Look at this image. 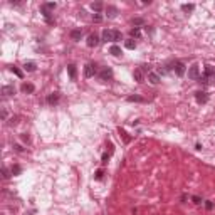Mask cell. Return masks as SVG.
<instances>
[{
	"mask_svg": "<svg viewBox=\"0 0 215 215\" xmlns=\"http://www.w3.org/2000/svg\"><path fill=\"white\" fill-rule=\"evenodd\" d=\"M121 39V32H118V30H109V29H104L103 30V40L104 42H116V40Z\"/></svg>",
	"mask_w": 215,
	"mask_h": 215,
	"instance_id": "cell-1",
	"label": "cell"
},
{
	"mask_svg": "<svg viewBox=\"0 0 215 215\" xmlns=\"http://www.w3.org/2000/svg\"><path fill=\"white\" fill-rule=\"evenodd\" d=\"M188 77H190V79H198V77H200L198 64H192V66H190V69H188Z\"/></svg>",
	"mask_w": 215,
	"mask_h": 215,
	"instance_id": "cell-2",
	"label": "cell"
},
{
	"mask_svg": "<svg viewBox=\"0 0 215 215\" xmlns=\"http://www.w3.org/2000/svg\"><path fill=\"white\" fill-rule=\"evenodd\" d=\"M96 64H94V62H89V64H87L86 67H84V76H86V77H93L94 74L98 72V69H96Z\"/></svg>",
	"mask_w": 215,
	"mask_h": 215,
	"instance_id": "cell-3",
	"label": "cell"
},
{
	"mask_svg": "<svg viewBox=\"0 0 215 215\" xmlns=\"http://www.w3.org/2000/svg\"><path fill=\"white\" fill-rule=\"evenodd\" d=\"M195 99H197V103H200V104H205L208 101V94L205 91H197L195 93Z\"/></svg>",
	"mask_w": 215,
	"mask_h": 215,
	"instance_id": "cell-4",
	"label": "cell"
},
{
	"mask_svg": "<svg viewBox=\"0 0 215 215\" xmlns=\"http://www.w3.org/2000/svg\"><path fill=\"white\" fill-rule=\"evenodd\" d=\"M111 77H113V71H111L109 67H104V69L99 72V79L101 81H109Z\"/></svg>",
	"mask_w": 215,
	"mask_h": 215,
	"instance_id": "cell-5",
	"label": "cell"
},
{
	"mask_svg": "<svg viewBox=\"0 0 215 215\" xmlns=\"http://www.w3.org/2000/svg\"><path fill=\"white\" fill-rule=\"evenodd\" d=\"M98 44H99V37H98L96 34H89V35H87V46L96 47Z\"/></svg>",
	"mask_w": 215,
	"mask_h": 215,
	"instance_id": "cell-6",
	"label": "cell"
},
{
	"mask_svg": "<svg viewBox=\"0 0 215 215\" xmlns=\"http://www.w3.org/2000/svg\"><path fill=\"white\" fill-rule=\"evenodd\" d=\"M173 69H175V74H176V76H183V74H185V64H183V62H175Z\"/></svg>",
	"mask_w": 215,
	"mask_h": 215,
	"instance_id": "cell-7",
	"label": "cell"
},
{
	"mask_svg": "<svg viewBox=\"0 0 215 215\" xmlns=\"http://www.w3.org/2000/svg\"><path fill=\"white\" fill-rule=\"evenodd\" d=\"M133 77L136 82H143V79H145V74H143V69H134L133 72Z\"/></svg>",
	"mask_w": 215,
	"mask_h": 215,
	"instance_id": "cell-8",
	"label": "cell"
},
{
	"mask_svg": "<svg viewBox=\"0 0 215 215\" xmlns=\"http://www.w3.org/2000/svg\"><path fill=\"white\" fill-rule=\"evenodd\" d=\"M116 13H118V8H116V7H113V5H108L106 7V15L109 17V19H114V17H116Z\"/></svg>",
	"mask_w": 215,
	"mask_h": 215,
	"instance_id": "cell-9",
	"label": "cell"
},
{
	"mask_svg": "<svg viewBox=\"0 0 215 215\" xmlns=\"http://www.w3.org/2000/svg\"><path fill=\"white\" fill-rule=\"evenodd\" d=\"M148 81H150L151 84H158V82H160V74H156V72H148Z\"/></svg>",
	"mask_w": 215,
	"mask_h": 215,
	"instance_id": "cell-10",
	"label": "cell"
},
{
	"mask_svg": "<svg viewBox=\"0 0 215 215\" xmlns=\"http://www.w3.org/2000/svg\"><path fill=\"white\" fill-rule=\"evenodd\" d=\"M57 101H59V94L57 93H52L47 96V103L49 104H57Z\"/></svg>",
	"mask_w": 215,
	"mask_h": 215,
	"instance_id": "cell-11",
	"label": "cell"
},
{
	"mask_svg": "<svg viewBox=\"0 0 215 215\" xmlns=\"http://www.w3.org/2000/svg\"><path fill=\"white\" fill-rule=\"evenodd\" d=\"M2 94L4 96H12V94H15V89H13V86H4L2 87Z\"/></svg>",
	"mask_w": 215,
	"mask_h": 215,
	"instance_id": "cell-12",
	"label": "cell"
},
{
	"mask_svg": "<svg viewBox=\"0 0 215 215\" xmlns=\"http://www.w3.org/2000/svg\"><path fill=\"white\" fill-rule=\"evenodd\" d=\"M56 7H57V4H56V2H47V4H44L40 8H42V10H47V12H51V10H54Z\"/></svg>",
	"mask_w": 215,
	"mask_h": 215,
	"instance_id": "cell-13",
	"label": "cell"
},
{
	"mask_svg": "<svg viewBox=\"0 0 215 215\" xmlns=\"http://www.w3.org/2000/svg\"><path fill=\"white\" fill-rule=\"evenodd\" d=\"M67 72H69V77H71V79H76V66H74V64H69V66H67Z\"/></svg>",
	"mask_w": 215,
	"mask_h": 215,
	"instance_id": "cell-14",
	"label": "cell"
},
{
	"mask_svg": "<svg viewBox=\"0 0 215 215\" xmlns=\"http://www.w3.org/2000/svg\"><path fill=\"white\" fill-rule=\"evenodd\" d=\"M131 39H140L141 37V30H140V27H134V29H131Z\"/></svg>",
	"mask_w": 215,
	"mask_h": 215,
	"instance_id": "cell-15",
	"label": "cell"
},
{
	"mask_svg": "<svg viewBox=\"0 0 215 215\" xmlns=\"http://www.w3.org/2000/svg\"><path fill=\"white\" fill-rule=\"evenodd\" d=\"M193 8H195V5H193V4H183V5H181V10H183L185 13L193 12Z\"/></svg>",
	"mask_w": 215,
	"mask_h": 215,
	"instance_id": "cell-16",
	"label": "cell"
},
{
	"mask_svg": "<svg viewBox=\"0 0 215 215\" xmlns=\"http://www.w3.org/2000/svg\"><path fill=\"white\" fill-rule=\"evenodd\" d=\"M35 62H25V64H24V69H25L27 72H34V71H35Z\"/></svg>",
	"mask_w": 215,
	"mask_h": 215,
	"instance_id": "cell-17",
	"label": "cell"
},
{
	"mask_svg": "<svg viewBox=\"0 0 215 215\" xmlns=\"http://www.w3.org/2000/svg\"><path fill=\"white\" fill-rule=\"evenodd\" d=\"M124 46H126V49H131V51H133L134 47H136V42H134V39H131V37H129V39L124 40Z\"/></svg>",
	"mask_w": 215,
	"mask_h": 215,
	"instance_id": "cell-18",
	"label": "cell"
},
{
	"mask_svg": "<svg viewBox=\"0 0 215 215\" xmlns=\"http://www.w3.org/2000/svg\"><path fill=\"white\" fill-rule=\"evenodd\" d=\"M109 52L113 54L114 57H119V56H121V49H119L118 46H111V49H109Z\"/></svg>",
	"mask_w": 215,
	"mask_h": 215,
	"instance_id": "cell-19",
	"label": "cell"
},
{
	"mask_svg": "<svg viewBox=\"0 0 215 215\" xmlns=\"http://www.w3.org/2000/svg\"><path fill=\"white\" fill-rule=\"evenodd\" d=\"M22 93H34V86L24 82V84H22Z\"/></svg>",
	"mask_w": 215,
	"mask_h": 215,
	"instance_id": "cell-20",
	"label": "cell"
},
{
	"mask_svg": "<svg viewBox=\"0 0 215 215\" xmlns=\"http://www.w3.org/2000/svg\"><path fill=\"white\" fill-rule=\"evenodd\" d=\"M128 101H129V103H143V98H141V96H136V94H134V96H128Z\"/></svg>",
	"mask_w": 215,
	"mask_h": 215,
	"instance_id": "cell-21",
	"label": "cell"
},
{
	"mask_svg": "<svg viewBox=\"0 0 215 215\" xmlns=\"http://www.w3.org/2000/svg\"><path fill=\"white\" fill-rule=\"evenodd\" d=\"M91 8H93L96 13H99L101 10H103V4H101V2H94L93 5H91Z\"/></svg>",
	"mask_w": 215,
	"mask_h": 215,
	"instance_id": "cell-22",
	"label": "cell"
},
{
	"mask_svg": "<svg viewBox=\"0 0 215 215\" xmlns=\"http://www.w3.org/2000/svg\"><path fill=\"white\" fill-rule=\"evenodd\" d=\"M81 35H82V32H81L79 29H76V30H72V32H71V37H72V40H79Z\"/></svg>",
	"mask_w": 215,
	"mask_h": 215,
	"instance_id": "cell-23",
	"label": "cell"
},
{
	"mask_svg": "<svg viewBox=\"0 0 215 215\" xmlns=\"http://www.w3.org/2000/svg\"><path fill=\"white\" fill-rule=\"evenodd\" d=\"M10 71H12V72L15 74V76H17V77H24V72H22V71H20L19 67H15V66H12V67H10Z\"/></svg>",
	"mask_w": 215,
	"mask_h": 215,
	"instance_id": "cell-24",
	"label": "cell"
},
{
	"mask_svg": "<svg viewBox=\"0 0 215 215\" xmlns=\"http://www.w3.org/2000/svg\"><path fill=\"white\" fill-rule=\"evenodd\" d=\"M103 176H104V170H103V168H99V170L94 173V178H96V180H101Z\"/></svg>",
	"mask_w": 215,
	"mask_h": 215,
	"instance_id": "cell-25",
	"label": "cell"
},
{
	"mask_svg": "<svg viewBox=\"0 0 215 215\" xmlns=\"http://www.w3.org/2000/svg\"><path fill=\"white\" fill-rule=\"evenodd\" d=\"M10 171H12V175H20V173H22V168H20L19 165H13Z\"/></svg>",
	"mask_w": 215,
	"mask_h": 215,
	"instance_id": "cell-26",
	"label": "cell"
},
{
	"mask_svg": "<svg viewBox=\"0 0 215 215\" xmlns=\"http://www.w3.org/2000/svg\"><path fill=\"white\" fill-rule=\"evenodd\" d=\"M119 134H121V136H123V140L126 141V143H129V140H131V138L128 136V133H126V131H124V129H121V128H119Z\"/></svg>",
	"mask_w": 215,
	"mask_h": 215,
	"instance_id": "cell-27",
	"label": "cell"
},
{
	"mask_svg": "<svg viewBox=\"0 0 215 215\" xmlns=\"http://www.w3.org/2000/svg\"><path fill=\"white\" fill-rule=\"evenodd\" d=\"M93 20L96 22V24H99L101 20H103V15H101V13H94V15H93Z\"/></svg>",
	"mask_w": 215,
	"mask_h": 215,
	"instance_id": "cell-28",
	"label": "cell"
},
{
	"mask_svg": "<svg viewBox=\"0 0 215 215\" xmlns=\"http://www.w3.org/2000/svg\"><path fill=\"white\" fill-rule=\"evenodd\" d=\"M143 24H145L143 19H133V25H143Z\"/></svg>",
	"mask_w": 215,
	"mask_h": 215,
	"instance_id": "cell-29",
	"label": "cell"
},
{
	"mask_svg": "<svg viewBox=\"0 0 215 215\" xmlns=\"http://www.w3.org/2000/svg\"><path fill=\"white\" fill-rule=\"evenodd\" d=\"M109 156H111V153H104V155H103V163H108Z\"/></svg>",
	"mask_w": 215,
	"mask_h": 215,
	"instance_id": "cell-30",
	"label": "cell"
},
{
	"mask_svg": "<svg viewBox=\"0 0 215 215\" xmlns=\"http://www.w3.org/2000/svg\"><path fill=\"white\" fill-rule=\"evenodd\" d=\"M192 200H193V203H202V198H200V197H197V195H195Z\"/></svg>",
	"mask_w": 215,
	"mask_h": 215,
	"instance_id": "cell-31",
	"label": "cell"
},
{
	"mask_svg": "<svg viewBox=\"0 0 215 215\" xmlns=\"http://www.w3.org/2000/svg\"><path fill=\"white\" fill-rule=\"evenodd\" d=\"M13 150H15V151H24V148L20 146V145H13Z\"/></svg>",
	"mask_w": 215,
	"mask_h": 215,
	"instance_id": "cell-32",
	"label": "cell"
},
{
	"mask_svg": "<svg viewBox=\"0 0 215 215\" xmlns=\"http://www.w3.org/2000/svg\"><path fill=\"white\" fill-rule=\"evenodd\" d=\"M2 173H4V178H8V176H10L8 171H7V168H2Z\"/></svg>",
	"mask_w": 215,
	"mask_h": 215,
	"instance_id": "cell-33",
	"label": "cell"
},
{
	"mask_svg": "<svg viewBox=\"0 0 215 215\" xmlns=\"http://www.w3.org/2000/svg\"><path fill=\"white\" fill-rule=\"evenodd\" d=\"M22 140H24V141H27V143H29V140H30V138H29V134H22Z\"/></svg>",
	"mask_w": 215,
	"mask_h": 215,
	"instance_id": "cell-34",
	"label": "cell"
},
{
	"mask_svg": "<svg viewBox=\"0 0 215 215\" xmlns=\"http://www.w3.org/2000/svg\"><path fill=\"white\" fill-rule=\"evenodd\" d=\"M205 207H207L208 210H210V208L214 207V203H212V202H207V203H205Z\"/></svg>",
	"mask_w": 215,
	"mask_h": 215,
	"instance_id": "cell-35",
	"label": "cell"
},
{
	"mask_svg": "<svg viewBox=\"0 0 215 215\" xmlns=\"http://www.w3.org/2000/svg\"><path fill=\"white\" fill-rule=\"evenodd\" d=\"M5 118H7V111L5 109H2V119H5Z\"/></svg>",
	"mask_w": 215,
	"mask_h": 215,
	"instance_id": "cell-36",
	"label": "cell"
},
{
	"mask_svg": "<svg viewBox=\"0 0 215 215\" xmlns=\"http://www.w3.org/2000/svg\"><path fill=\"white\" fill-rule=\"evenodd\" d=\"M214 81H215V77H214Z\"/></svg>",
	"mask_w": 215,
	"mask_h": 215,
	"instance_id": "cell-37",
	"label": "cell"
}]
</instances>
